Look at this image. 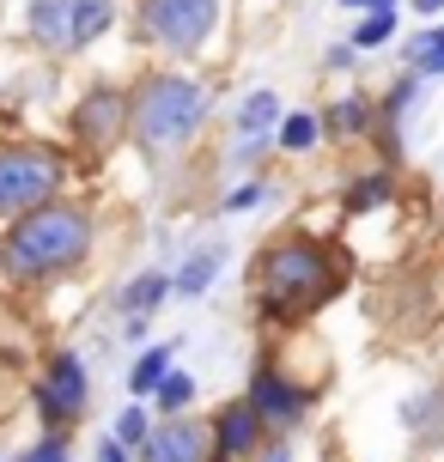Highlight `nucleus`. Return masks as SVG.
I'll use <instances>...</instances> for the list:
<instances>
[{
  "instance_id": "bb28decb",
  "label": "nucleus",
  "mask_w": 444,
  "mask_h": 462,
  "mask_svg": "<svg viewBox=\"0 0 444 462\" xmlns=\"http://www.w3.org/2000/svg\"><path fill=\"white\" fill-rule=\"evenodd\" d=\"M341 6H353V0H341Z\"/></svg>"
},
{
  "instance_id": "4468645a",
  "label": "nucleus",
  "mask_w": 444,
  "mask_h": 462,
  "mask_svg": "<svg viewBox=\"0 0 444 462\" xmlns=\"http://www.w3.org/2000/svg\"><path fill=\"white\" fill-rule=\"evenodd\" d=\"M274 110H281V104H274V92H256L244 110H237V128H244V134H262V128L274 122Z\"/></svg>"
},
{
  "instance_id": "0eeeda50",
  "label": "nucleus",
  "mask_w": 444,
  "mask_h": 462,
  "mask_svg": "<svg viewBox=\"0 0 444 462\" xmlns=\"http://www.w3.org/2000/svg\"><path fill=\"white\" fill-rule=\"evenodd\" d=\"M141 462H213V432L201 420H164L141 444Z\"/></svg>"
},
{
  "instance_id": "6e6552de",
  "label": "nucleus",
  "mask_w": 444,
  "mask_h": 462,
  "mask_svg": "<svg viewBox=\"0 0 444 462\" xmlns=\"http://www.w3.org/2000/svg\"><path fill=\"white\" fill-rule=\"evenodd\" d=\"M304 402H310V395H304L299 383L274 377V371H256V383H250V408H256L262 426H299Z\"/></svg>"
},
{
  "instance_id": "f257e3e1",
  "label": "nucleus",
  "mask_w": 444,
  "mask_h": 462,
  "mask_svg": "<svg viewBox=\"0 0 444 462\" xmlns=\"http://www.w3.org/2000/svg\"><path fill=\"white\" fill-rule=\"evenodd\" d=\"M86 244H92V219L79 208H37L13 226L0 255H6L13 280H49V274H68L86 255Z\"/></svg>"
},
{
  "instance_id": "4be33fe9",
  "label": "nucleus",
  "mask_w": 444,
  "mask_h": 462,
  "mask_svg": "<svg viewBox=\"0 0 444 462\" xmlns=\"http://www.w3.org/2000/svg\"><path fill=\"white\" fill-rule=\"evenodd\" d=\"M24 462H68V444H61V439H43V444H37V450H31Z\"/></svg>"
},
{
  "instance_id": "f3484780",
  "label": "nucleus",
  "mask_w": 444,
  "mask_h": 462,
  "mask_svg": "<svg viewBox=\"0 0 444 462\" xmlns=\"http://www.w3.org/2000/svg\"><path fill=\"white\" fill-rule=\"evenodd\" d=\"M189 395H195V383H189L183 371H171V377L159 383V408H164V414H183V408H189Z\"/></svg>"
},
{
  "instance_id": "2eb2a0df",
  "label": "nucleus",
  "mask_w": 444,
  "mask_h": 462,
  "mask_svg": "<svg viewBox=\"0 0 444 462\" xmlns=\"http://www.w3.org/2000/svg\"><path fill=\"white\" fill-rule=\"evenodd\" d=\"M213 274H219V250H201V255L183 268V274H177V286H183V292H201Z\"/></svg>"
},
{
  "instance_id": "f03ea898",
  "label": "nucleus",
  "mask_w": 444,
  "mask_h": 462,
  "mask_svg": "<svg viewBox=\"0 0 444 462\" xmlns=\"http://www.w3.org/2000/svg\"><path fill=\"white\" fill-rule=\"evenodd\" d=\"M341 286L328 250L317 244H274V250L256 262V292L274 317H292V310H310L317 299H328Z\"/></svg>"
},
{
  "instance_id": "39448f33",
  "label": "nucleus",
  "mask_w": 444,
  "mask_h": 462,
  "mask_svg": "<svg viewBox=\"0 0 444 462\" xmlns=\"http://www.w3.org/2000/svg\"><path fill=\"white\" fill-rule=\"evenodd\" d=\"M219 19V0H146L141 24L146 37H159L164 49H195Z\"/></svg>"
},
{
  "instance_id": "393cba45",
  "label": "nucleus",
  "mask_w": 444,
  "mask_h": 462,
  "mask_svg": "<svg viewBox=\"0 0 444 462\" xmlns=\"http://www.w3.org/2000/svg\"><path fill=\"white\" fill-rule=\"evenodd\" d=\"M444 0H414V13H439Z\"/></svg>"
},
{
  "instance_id": "9d476101",
  "label": "nucleus",
  "mask_w": 444,
  "mask_h": 462,
  "mask_svg": "<svg viewBox=\"0 0 444 462\" xmlns=\"http://www.w3.org/2000/svg\"><path fill=\"white\" fill-rule=\"evenodd\" d=\"M122 122H128V104L116 92H92L79 104V140H92V146H110Z\"/></svg>"
},
{
  "instance_id": "5701e85b",
  "label": "nucleus",
  "mask_w": 444,
  "mask_h": 462,
  "mask_svg": "<svg viewBox=\"0 0 444 462\" xmlns=\"http://www.w3.org/2000/svg\"><path fill=\"white\" fill-rule=\"evenodd\" d=\"M97 462H128V450H122V444L110 439V444H97Z\"/></svg>"
},
{
  "instance_id": "f8f14e48",
  "label": "nucleus",
  "mask_w": 444,
  "mask_h": 462,
  "mask_svg": "<svg viewBox=\"0 0 444 462\" xmlns=\"http://www.w3.org/2000/svg\"><path fill=\"white\" fill-rule=\"evenodd\" d=\"M164 292H171V280H164V274H141L134 286H128V292H122V304H128V317L141 323V317H146V310H153V304L164 299Z\"/></svg>"
},
{
  "instance_id": "1a4fd4ad",
  "label": "nucleus",
  "mask_w": 444,
  "mask_h": 462,
  "mask_svg": "<svg viewBox=\"0 0 444 462\" xmlns=\"http://www.w3.org/2000/svg\"><path fill=\"white\" fill-rule=\"evenodd\" d=\"M213 450H219L213 462H232V457L262 450V420H256V408H250V402H232V408L219 414V426H213Z\"/></svg>"
},
{
  "instance_id": "a878e982",
  "label": "nucleus",
  "mask_w": 444,
  "mask_h": 462,
  "mask_svg": "<svg viewBox=\"0 0 444 462\" xmlns=\"http://www.w3.org/2000/svg\"><path fill=\"white\" fill-rule=\"evenodd\" d=\"M390 6H396V0H372V13H390Z\"/></svg>"
},
{
  "instance_id": "412c9836",
  "label": "nucleus",
  "mask_w": 444,
  "mask_h": 462,
  "mask_svg": "<svg viewBox=\"0 0 444 462\" xmlns=\"http://www.w3.org/2000/svg\"><path fill=\"white\" fill-rule=\"evenodd\" d=\"M384 195H390V183H384V177H365V183H353V208H372V201H384Z\"/></svg>"
},
{
  "instance_id": "20e7f679",
  "label": "nucleus",
  "mask_w": 444,
  "mask_h": 462,
  "mask_svg": "<svg viewBox=\"0 0 444 462\" xmlns=\"http://www.w3.org/2000/svg\"><path fill=\"white\" fill-rule=\"evenodd\" d=\"M61 189V159L55 152H0V219H24V213L49 208V195Z\"/></svg>"
},
{
  "instance_id": "a211bd4d",
  "label": "nucleus",
  "mask_w": 444,
  "mask_h": 462,
  "mask_svg": "<svg viewBox=\"0 0 444 462\" xmlns=\"http://www.w3.org/2000/svg\"><path fill=\"white\" fill-rule=\"evenodd\" d=\"M146 439H153V426H146V414H141V408H128V414L116 420V444H122V450H141Z\"/></svg>"
},
{
  "instance_id": "7ed1b4c3",
  "label": "nucleus",
  "mask_w": 444,
  "mask_h": 462,
  "mask_svg": "<svg viewBox=\"0 0 444 462\" xmlns=\"http://www.w3.org/2000/svg\"><path fill=\"white\" fill-rule=\"evenodd\" d=\"M201 116H208V92L195 86V79H177V73H159V79H146L141 97H134V134L164 152V146H183L195 128H201Z\"/></svg>"
},
{
  "instance_id": "6ab92c4d",
  "label": "nucleus",
  "mask_w": 444,
  "mask_h": 462,
  "mask_svg": "<svg viewBox=\"0 0 444 462\" xmlns=\"http://www.w3.org/2000/svg\"><path fill=\"white\" fill-rule=\"evenodd\" d=\"M310 140H317V116H286V128H281V146H292V152H304V146H310Z\"/></svg>"
},
{
  "instance_id": "423d86ee",
  "label": "nucleus",
  "mask_w": 444,
  "mask_h": 462,
  "mask_svg": "<svg viewBox=\"0 0 444 462\" xmlns=\"http://www.w3.org/2000/svg\"><path fill=\"white\" fill-rule=\"evenodd\" d=\"M79 408H86V371H79L73 353H55L49 371H43V383H37V414H43L49 426H68Z\"/></svg>"
},
{
  "instance_id": "b1692460",
  "label": "nucleus",
  "mask_w": 444,
  "mask_h": 462,
  "mask_svg": "<svg viewBox=\"0 0 444 462\" xmlns=\"http://www.w3.org/2000/svg\"><path fill=\"white\" fill-rule=\"evenodd\" d=\"M268 462H292V450H286V444H274V450H268Z\"/></svg>"
},
{
  "instance_id": "dca6fc26",
  "label": "nucleus",
  "mask_w": 444,
  "mask_h": 462,
  "mask_svg": "<svg viewBox=\"0 0 444 462\" xmlns=\"http://www.w3.org/2000/svg\"><path fill=\"white\" fill-rule=\"evenodd\" d=\"M390 31H396V13H372V19L353 31V49H377V43H390Z\"/></svg>"
},
{
  "instance_id": "ddd939ff",
  "label": "nucleus",
  "mask_w": 444,
  "mask_h": 462,
  "mask_svg": "<svg viewBox=\"0 0 444 462\" xmlns=\"http://www.w3.org/2000/svg\"><path fill=\"white\" fill-rule=\"evenodd\" d=\"M408 61L421 73H444V31H421V37L408 43Z\"/></svg>"
},
{
  "instance_id": "aec40b11",
  "label": "nucleus",
  "mask_w": 444,
  "mask_h": 462,
  "mask_svg": "<svg viewBox=\"0 0 444 462\" xmlns=\"http://www.w3.org/2000/svg\"><path fill=\"white\" fill-rule=\"evenodd\" d=\"M365 122H372V104H365V97H347V104H335V128H341V134H359Z\"/></svg>"
},
{
  "instance_id": "9b49d317",
  "label": "nucleus",
  "mask_w": 444,
  "mask_h": 462,
  "mask_svg": "<svg viewBox=\"0 0 444 462\" xmlns=\"http://www.w3.org/2000/svg\"><path fill=\"white\" fill-rule=\"evenodd\" d=\"M171 353H177V346H153V353H141V365H134V377H128V390H134V395L159 390L164 377H171Z\"/></svg>"
}]
</instances>
